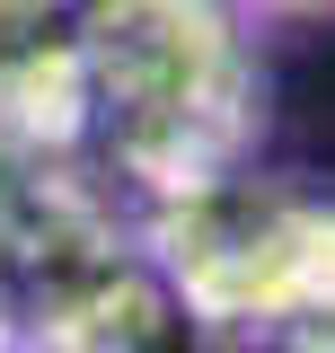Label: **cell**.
Here are the masks:
<instances>
[{
	"label": "cell",
	"mask_w": 335,
	"mask_h": 353,
	"mask_svg": "<svg viewBox=\"0 0 335 353\" xmlns=\"http://www.w3.org/2000/svg\"><path fill=\"white\" fill-rule=\"evenodd\" d=\"M256 9H274V18H318V9H335V0H256Z\"/></svg>",
	"instance_id": "6da1fadb"
}]
</instances>
